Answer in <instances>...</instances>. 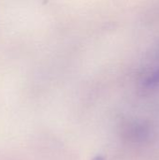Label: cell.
Segmentation results:
<instances>
[{
	"label": "cell",
	"mask_w": 159,
	"mask_h": 160,
	"mask_svg": "<svg viewBox=\"0 0 159 160\" xmlns=\"http://www.w3.org/2000/svg\"><path fill=\"white\" fill-rule=\"evenodd\" d=\"M144 83L147 87H156L159 85V60L152 70L146 75Z\"/></svg>",
	"instance_id": "1"
},
{
	"label": "cell",
	"mask_w": 159,
	"mask_h": 160,
	"mask_svg": "<svg viewBox=\"0 0 159 160\" xmlns=\"http://www.w3.org/2000/svg\"><path fill=\"white\" fill-rule=\"evenodd\" d=\"M95 160H103V158H100V157H97V158Z\"/></svg>",
	"instance_id": "2"
}]
</instances>
